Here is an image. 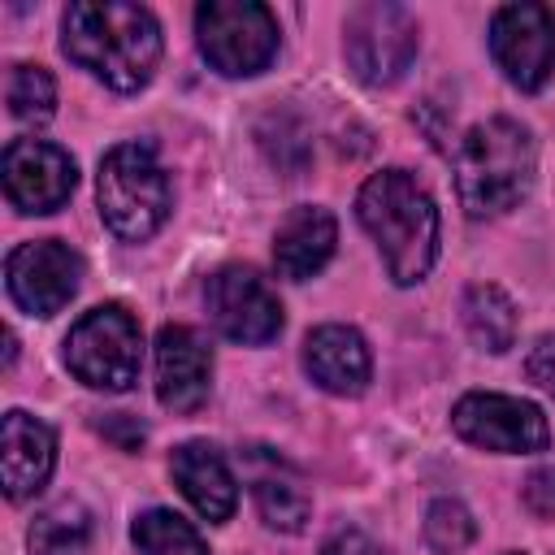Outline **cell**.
<instances>
[{"instance_id":"obj_13","label":"cell","mask_w":555,"mask_h":555,"mask_svg":"<svg viewBox=\"0 0 555 555\" xmlns=\"http://www.w3.org/2000/svg\"><path fill=\"white\" fill-rule=\"evenodd\" d=\"M212 386V347L191 325L156 334V399L173 412H195Z\"/></svg>"},{"instance_id":"obj_20","label":"cell","mask_w":555,"mask_h":555,"mask_svg":"<svg viewBox=\"0 0 555 555\" xmlns=\"http://www.w3.org/2000/svg\"><path fill=\"white\" fill-rule=\"evenodd\" d=\"M130 538H134L139 555H208L199 529L191 520H182L178 512H165V507L139 512L130 525Z\"/></svg>"},{"instance_id":"obj_8","label":"cell","mask_w":555,"mask_h":555,"mask_svg":"<svg viewBox=\"0 0 555 555\" xmlns=\"http://www.w3.org/2000/svg\"><path fill=\"white\" fill-rule=\"evenodd\" d=\"M451 425L464 442L494 451V455H533L546 451L551 425L538 403L494 390H473L451 408Z\"/></svg>"},{"instance_id":"obj_11","label":"cell","mask_w":555,"mask_h":555,"mask_svg":"<svg viewBox=\"0 0 555 555\" xmlns=\"http://www.w3.org/2000/svg\"><path fill=\"white\" fill-rule=\"evenodd\" d=\"M82 282V256L61 238H35L9 251L4 260V286L13 304L30 317L61 312Z\"/></svg>"},{"instance_id":"obj_2","label":"cell","mask_w":555,"mask_h":555,"mask_svg":"<svg viewBox=\"0 0 555 555\" xmlns=\"http://www.w3.org/2000/svg\"><path fill=\"white\" fill-rule=\"evenodd\" d=\"M356 217L377 243L390 282L412 286L438 260V208L408 169L373 173L356 195Z\"/></svg>"},{"instance_id":"obj_7","label":"cell","mask_w":555,"mask_h":555,"mask_svg":"<svg viewBox=\"0 0 555 555\" xmlns=\"http://www.w3.org/2000/svg\"><path fill=\"white\" fill-rule=\"evenodd\" d=\"M416 43H421L416 17L403 4L369 0V4H356L347 13L343 52H347L351 74L369 87L399 82L403 69L412 65V56H416Z\"/></svg>"},{"instance_id":"obj_12","label":"cell","mask_w":555,"mask_h":555,"mask_svg":"<svg viewBox=\"0 0 555 555\" xmlns=\"http://www.w3.org/2000/svg\"><path fill=\"white\" fill-rule=\"evenodd\" d=\"M78 186V165L48 139H13L4 147V195L17 212H56Z\"/></svg>"},{"instance_id":"obj_19","label":"cell","mask_w":555,"mask_h":555,"mask_svg":"<svg viewBox=\"0 0 555 555\" xmlns=\"http://www.w3.org/2000/svg\"><path fill=\"white\" fill-rule=\"evenodd\" d=\"M30 555H87L91 551V512L78 499L43 507L26 533Z\"/></svg>"},{"instance_id":"obj_22","label":"cell","mask_w":555,"mask_h":555,"mask_svg":"<svg viewBox=\"0 0 555 555\" xmlns=\"http://www.w3.org/2000/svg\"><path fill=\"white\" fill-rule=\"evenodd\" d=\"M4 100H9V113L17 121H48L52 108H56V82L43 65H13L9 69V87H4Z\"/></svg>"},{"instance_id":"obj_1","label":"cell","mask_w":555,"mask_h":555,"mask_svg":"<svg viewBox=\"0 0 555 555\" xmlns=\"http://www.w3.org/2000/svg\"><path fill=\"white\" fill-rule=\"evenodd\" d=\"M61 48L113 91H139L160 65V26L143 4L78 0L65 9Z\"/></svg>"},{"instance_id":"obj_18","label":"cell","mask_w":555,"mask_h":555,"mask_svg":"<svg viewBox=\"0 0 555 555\" xmlns=\"http://www.w3.org/2000/svg\"><path fill=\"white\" fill-rule=\"evenodd\" d=\"M464 325H468V338L481 347V351H507L516 343V304L503 286L494 282H477L464 291Z\"/></svg>"},{"instance_id":"obj_21","label":"cell","mask_w":555,"mask_h":555,"mask_svg":"<svg viewBox=\"0 0 555 555\" xmlns=\"http://www.w3.org/2000/svg\"><path fill=\"white\" fill-rule=\"evenodd\" d=\"M251 494H256L260 520L269 529H282V533H299L308 512H312L304 486L295 477H282V473H256L251 477Z\"/></svg>"},{"instance_id":"obj_16","label":"cell","mask_w":555,"mask_h":555,"mask_svg":"<svg viewBox=\"0 0 555 555\" xmlns=\"http://www.w3.org/2000/svg\"><path fill=\"white\" fill-rule=\"evenodd\" d=\"M334 243H338V221H334L330 208H317V204L291 208L282 217L278 234H273V269H278V278H286V282L317 278L330 264Z\"/></svg>"},{"instance_id":"obj_3","label":"cell","mask_w":555,"mask_h":555,"mask_svg":"<svg viewBox=\"0 0 555 555\" xmlns=\"http://www.w3.org/2000/svg\"><path fill=\"white\" fill-rule=\"evenodd\" d=\"M538 173V147L516 117L477 121L455 147V186L468 217H499L516 208Z\"/></svg>"},{"instance_id":"obj_4","label":"cell","mask_w":555,"mask_h":555,"mask_svg":"<svg viewBox=\"0 0 555 555\" xmlns=\"http://www.w3.org/2000/svg\"><path fill=\"white\" fill-rule=\"evenodd\" d=\"M95 195L104 225L126 243L152 238L169 217V178L147 143H117L100 160Z\"/></svg>"},{"instance_id":"obj_23","label":"cell","mask_w":555,"mask_h":555,"mask_svg":"<svg viewBox=\"0 0 555 555\" xmlns=\"http://www.w3.org/2000/svg\"><path fill=\"white\" fill-rule=\"evenodd\" d=\"M477 525L468 516V507L460 499H434L429 512H425V542L438 551V555H460L468 542H473Z\"/></svg>"},{"instance_id":"obj_10","label":"cell","mask_w":555,"mask_h":555,"mask_svg":"<svg viewBox=\"0 0 555 555\" xmlns=\"http://www.w3.org/2000/svg\"><path fill=\"white\" fill-rule=\"evenodd\" d=\"M490 56L512 87H546V78L555 74V13L533 0L503 4L490 22Z\"/></svg>"},{"instance_id":"obj_5","label":"cell","mask_w":555,"mask_h":555,"mask_svg":"<svg viewBox=\"0 0 555 555\" xmlns=\"http://www.w3.org/2000/svg\"><path fill=\"white\" fill-rule=\"evenodd\" d=\"M65 364L69 373L104 395H121L139 382L143 364V334L139 321L121 304H100L74 321L65 334Z\"/></svg>"},{"instance_id":"obj_6","label":"cell","mask_w":555,"mask_h":555,"mask_svg":"<svg viewBox=\"0 0 555 555\" xmlns=\"http://www.w3.org/2000/svg\"><path fill=\"white\" fill-rule=\"evenodd\" d=\"M195 43L225 78H251L278 56V17L260 0H204L195 9Z\"/></svg>"},{"instance_id":"obj_15","label":"cell","mask_w":555,"mask_h":555,"mask_svg":"<svg viewBox=\"0 0 555 555\" xmlns=\"http://www.w3.org/2000/svg\"><path fill=\"white\" fill-rule=\"evenodd\" d=\"M304 369L330 395H360L373 377V356L360 330L330 321L304 338Z\"/></svg>"},{"instance_id":"obj_14","label":"cell","mask_w":555,"mask_h":555,"mask_svg":"<svg viewBox=\"0 0 555 555\" xmlns=\"http://www.w3.org/2000/svg\"><path fill=\"white\" fill-rule=\"evenodd\" d=\"M52 464H56V434L39 416H30V412H17V408L4 412V425H0L4 494L13 503L30 499L52 477Z\"/></svg>"},{"instance_id":"obj_24","label":"cell","mask_w":555,"mask_h":555,"mask_svg":"<svg viewBox=\"0 0 555 555\" xmlns=\"http://www.w3.org/2000/svg\"><path fill=\"white\" fill-rule=\"evenodd\" d=\"M525 507L538 520H555V468H538L525 481Z\"/></svg>"},{"instance_id":"obj_9","label":"cell","mask_w":555,"mask_h":555,"mask_svg":"<svg viewBox=\"0 0 555 555\" xmlns=\"http://www.w3.org/2000/svg\"><path fill=\"white\" fill-rule=\"evenodd\" d=\"M204 304H208L217 334L230 343L260 347V343H273L282 334V304H278L273 286L247 264L217 269L204 286Z\"/></svg>"},{"instance_id":"obj_17","label":"cell","mask_w":555,"mask_h":555,"mask_svg":"<svg viewBox=\"0 0 555 555\" xmlns=\"http://www.w3.org/2000/svg\"><path fill=\"white\" fill-rule=\"evenodd\" d=\"M169 473H173L178 490L186 494V503H191L204 520L221 525V520L234 516V507H238V486H234V473H230L225 455H221L212 442H182V447L173 451V460H169Z\"/></svg>"},{"instance_id":"obj_25","label":"cell","mask_w":555,"mask_h":555,"mask_svg":"<svg viewBox=\"0 0 555 555\" xmlns=\"http://www.w3.org/2000/svg\"><path fill=\"white\" fill-rule=\"evenodd\" d=\"M525 373H529L533 386H542L546 395H555V334H542V338L529 347Z\"/></svg>"},{"instance_id":"obj_26","label":"cell","mask_w":555,"mask_h":555,"mask_svg":"<svg viewBox=\"0 0 555 555\" xmlns=\"http://www.w3.org/2000/svg\"><path fill=\"white\" fill-rule=\"evenodd\" d=\"M321 555H390L382 542H373L369 533H360V529H338L325 546H321Z\"/></svg>"}]
</instances>
